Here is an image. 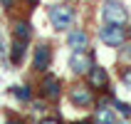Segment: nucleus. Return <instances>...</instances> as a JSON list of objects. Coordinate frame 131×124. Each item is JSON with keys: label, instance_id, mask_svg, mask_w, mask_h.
Returning a JSON list of instances; mask_svg holds the SVG:
<instances>
[{"label": "nucleus", "instance_id": "nucleus-1", "mask_svg": "<svg viewBox=\"0 0 131 124\" xmlns=\"http://www.w3.org/2000/svg\"><path fill=\"white\" fill-rule=\"evenodd\" d=\"M102 20L111 25H126L129 22V10L121 0H104L102 3Z\"/></svg>", "mask_w": 131, "mask_h": 124}, {"label": "nucleus", "instance_id": "nucleus-2", "mask_svg": "<svg viewBox=\"0 0 131 124\" xmlns=\"http://www.w3.org/2000/svg\"><path fill=\"white\" fill-rule=\"evenodd\" d=\"M126 25H111V22H104L102 27H99V40L104 45H109V47H124L126 45Z\"/></svg>", "mask_w": 131, "mask_h": 124}, {"label": "nucleus", "instance_id": "nucleus-3", "mask_svg": "<svg viewBox=\"0 0 131 124\" xmlns=\"http://www.w3.org/2000/svg\"><path fill=\"white\" fill-rule=\"evenodd\" d=\"M50 22L54 30H67L74 22V10L69 5H52L50 7Z\"/></svg>", "mask_w": 131, "mask_h": 124}, {"label": "nucleus", "instance_id": "nucleus-4", "mask_svg": "<svg viewBox=\"0 0 131 124\" xmlns=\"http://www.w3.org/2000/svg\"><path fill=\"white\" fill-rule=\"evenodd\" d=\"M69 102L74 107H79V109H89L92 104H94V94H92V89L84 87V84H74L69 89Z\"/></svg>", "mask_w": 131, "mask_h": 124}, {"label": "nucleus", "instance_id": "nucleus-5", "mask_svg": "<svg viewBox=\"0 0 131 124\" xmlns=\"http://www.w3.org/2000/svg\"><path fill=\"white\" fill-rule=\"evenodd\" d=\"M92 65H94V60L87 50H74L72 57H69V67H72L74 74H87L92 70Z\"/></svg>", "mask_w": 131, "mask_h": 124}, {"label": "nucleus", "instance_id": "nucleus-6", "mask_svg": "<svg viewBox=\"0 0 131 124\" xmlns=\"http://www.w3.org/2000/svg\"><path fill=\"white\" fill-rule=\"evenodd\" d=\"M52 65V50H50V45H37L35 47V57H32V67H35L37 72H45L47 67Z\"/></svg>", "mask_w": 131, "mask_h": 124}, {"label": "nucleus", "instance_id": "nucleus-7", "mask_svg": "<svg viewBox=\"0 0 131 124\" xmlns=\"http://www.w3.org/2000/svg\"><path fill=\"white\" fill-rule=\"evenodd\" d=\"M40 87H42V94L47 99H59V94H62V80L54 77V74H45Z\"/></svg>", "mask_w": 131, "mask_h": 124}, {"label": "nucleus", "instance_id": "nucleus-8", "mask_svg": "<svg viewBox=\"0 0 131 124\" xmlns=\"http://www.w3.org/2000/svg\"><path fill=\"white\" fill-rule=\"evenodd\" d=\"M89 77V87H94V89H106L109 87V74H106V70L99 65H92V70L87 72Z\"/></svg>", "mask_w": 131, "mask_h": 124}, {"label": "nucleus", "instance_id": "nucleus-9", "mask_svg": "<svg viewBox=\"0 0 131 124\" xmlns=\"http://www.w3.org/2000/svg\"><path fill=\"white\" fill-rule=\"evenodd\" d=\"M67 45L72 50H89V32L87 30H72L67 37Z\"/></svg>", "mask_w": 131, "mask_h": 124}, {"label": "nucleus", "instance_id": "nucleus-10", "mask_svg": "<svg viewBox=\"0 0 131 124\" xmlns=\"http://www.w3.org/2000/svg\"><path fill=\"white\" fill-rule=\"evenodd\" d=\"M94 124H116V114H114V109L111 107H96L94 112Z\"/></svg>", "mask_w": 131, "mask_h": 124}, {"label": "nucleus", "instance_id": "nucleus-11", "mask_svg": "<svg viewBox=\"0 0 131 124\" xmlns=\"http://www.w3.org/2000/svg\"><path fill=\"white\" fill-rule=\"evenodd\" d=\"M25 47H27V40L15 37V42H13V55H10L13 65H20V62H22V57H25Z\"/></svg>", "mask_w": 131, "mask_h": 124}, {"label": "nucleus", "instance_id": "nucleus-12", "mask_svg": "<svg viewBox=\"0 0 131 124\" xmlns=\"http://www.w3.org/2000/svg\"><path fill=\"white\" fill-rule=\"evenodd\" d=\"M30 35H32V27H30L27 20L15 22V37H20V40H30Z\"/></svg>", "mask_w": 131, "mask_h": 124}, {"label": "nucleus", "instance_id": "nucleus-13", "mask_svg": "<svg viewBox=\"0 0 131 124\" xmlns=\"http://www.w3.org/2000/svg\"><path fill=\"white\" fill-rule=\"evenodd\" d=\"M13 94L17 97V99H22V102H27V99H30V89H27V87H15Z\"/></svg>", "mask_w": 131, "mask_h": 124}, {"label": "nucleus", "instance_id": "nucleus-14", "mask_svg": "<svg viewBox=\"0 0 131 124\" xmlns=\"http://www.w3.org/2000/svg\"><path fill=\"white\" fill-rule=\"evenodd\" d=\"M114 107H116L119 112H121V114H124V117H131V107L126 102H114Z\"/></svg>", "mask_w": 131, "mask_h": 124}, {"label": "nucleus", "instance_id": "nucleus-15", "mask_svg": "<svg viewBox=\"0 0 131 124\" xmlns=\"http://www.w3.org/2000/svg\"><path fill=\"white\" fill-rule=\"evenodd\" d=\"M121 82H124L126 87L131 89V67H126V70H121Z\"/></svg>", "mask_w": 131, "mask_h": 124}, {"label": "nucleus", "instance_id": "nucleus-16", "mask_svg": "<svg viewBox=\"0 0 131 124\" xmlns=\"http://www.w3.org/2000/svg\"><path fill=\"white\" fill-rule=\"evenodd\" d=\"M0 3H3L5 10H13V5H15V0H0Z\"/></svg>", "mask_w": 131, "mask_h": 124}, {"label": "nucleus", "instance_id": "nucleus-17", "mask_svg": "<svg viewBox=\"0 0 131 124\" xmlns=\"http://www.w3.org/2000/svg\"><path fill=\"white\" fill-rule=\"evenodd\" d=\"M37 124H62V122H59V119H42V122H37Z\"/></svg>", "mask_w": 131, "mask_h": 124}, {"label": "nucleus", "instance_id": "nucleus-18", "mask_svg": "<svg viewBox=\"0 0 131 124\" xmlns=\"http://www.w3.org/2000/svg\"><path fill=\"white\" fill-rule=\"evenodd\" d=\"M7 124H25L22 119H17V117H7Z\"/></svg>", "mask_w": 131, "mask_h": 124}, {"label": "nucleus", "instance_id": "nucleus-19", "mask_svg": "<svg viewBox=\"0 0 131 124\" xmlns=\"http://www.w3.org/2000/svg\"><path fill=\"white\" fill-rule=\"evenodd\" d=\"M74 124H94V119L89 122V119H84V122H74Z\"/></svg>", "mask_w": 131, "mask_h": 124}, {"label": "nucleus", "instance_id": "nucleus-20", "mask_svg": "<svg viewBox=\"0 0 131 124\" xmlns=\"http://www.w3.org/2000/svg\"><path fill=\"white\" fill-rule=\"evenodd\" d=\"M27 3H30V5H37V3H40V0H27Z\"/></svg>", "mask_w": 131, "mask_h": 124}, {"label": "nucleus", "instance_id": "nucleus-21", "mask_svg": "<svg viewBox=\"0 0 131 124\" xmlns=\"http://www.w3.org/2000/svg\"><path fill=\"white\" fill-rule=\"evenodd\" d=\"M116 124H131V122H116Z\"/></svg>", "mask_w": 131, "mask_h": 124}, {"label": "nucleus", "instance_id": "nucleus-22", "mask_svg": "<svg viewBox=\"0 0 131 124\" xmlns=\"http://www.w3.org/2000/svg\"><path fill=\"white\" fill-rule=\"evenodd\" d=\"M129 37H131V30H129Z\"/></svg>", "mask_w": 131, "mask_h": 124}]
</instances>
